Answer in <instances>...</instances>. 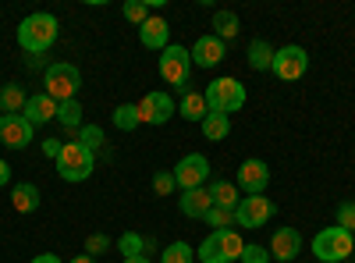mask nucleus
I'll return each instance as SVG.
<instances>
[{"label": "nucleus", "instance_id": "nucleus-9", "mask_svg": "<svg viewBox=\"0 0 355 263\" xmlns=\"http://www.w3.org/2000/svg\"><path fill=\"white\" fill-rule=\"evenodd\" d=\"M274 214H277L274 199H266V196H245V199H239V207H234V224H239V228H263Z\"/></svg>", "mask_w": 355, "mask_h": 263}, {"label": "nucleus", "instance_id": "nucleus-39", "mask_svg": "<svg viewBox=\"0 0 355 263\" xmlns=\"http://www.w3.org/2000/svg\"><path fill=\"white\" fill-rule=\"evenodd\" d=\"M33 263H61V256H53V253H40V256H33Z\"/></svg>", "mask_w": 355, "mask_h": 263}, {"label": "nucleus", "instance_id": "nucleus-11", "mask_svg": "<svg viewBox=\"0 0 355 263\" xmlns=\"http://www.w3.org/2000/svg\"><path fill=\"white\" fill-rule=\"evenodd\" d=\"M33 125H28L21 114H4L0 118V146H8V150H25L28 142H33Z\"/></svg>", "mask_w": 355, "mask_h": 263}, {"label": "nucleus", "instance_id": "nucleus-19", "mask_svg": "<svg viewBox=\"0 0 355 263\" xmlns=\"http://www.w3.org/2000/svg\"><path fill=\"white\" fill-rule=\"evenodd\" d=\"M178 114H182L185 121H199V125H202V118L210 114V107H206V96H202V93L185 90V93H182V103H178Z\"/></svg>", "mask_w": 355, "mask_h": 263}, {"label": "nucleus", "instance_id": "nucleus-34", "mask_svg": "<svg viewBox=\"0 0 355 263\" xmlns=\"http://www.w3.org/2000/svg\"><path fill=\"white\" fill-rule=\"evenodd\" d=\"M239 263H270V249H263V246H249L242 249V260Z\"/></svg>", "mask_w": 355, "mask_h": 263}, {"label": "nucleus", "instance_id": "nucleus-7", "mask_svg": "<svg viewBox=\"0 0 355 263\" xmlns=\"http://www.w3.org/2000/svg\"><path fill=\"white\" fill-rule=\"evenodd\" d=\"M160 78L174 90H189V78H192V53L182 46V43H171L167 50H160Z\"/></svg>", "mask_w": 355, "mask_h": 263}, {"label": "nucleus", "instance_id": "nucleus-29", "mask_svg": "<svg viewBox=\"0 0 355 263\" xmlns=\"http://www.w3.org/2000/svg\"><path fill=\"white\" fill-rule=\"evenodd\" d=\"M202 221L210 224L214 231H227V228H234V210H227V207H210V214H206Z\"/></svg>", "mask_w": 355, "mask_h": 263}, {"label": "nucleus", "instance_id": "nucleus-12", "mask_svg": "<svg viewBox=\"0 0 355 263\" xmlns=\"http://www.w3.org/2000/svg\"><path fill=\"white\" fill-rule=\"evenodd\" d=\"M139 118L142 125H167L174 118V100L167 93H146L139 100Z\"/></svg>", "mask_w": 355, "mask_h": 263}, {"label": "nucleus", "instance_id": "nucleus-8", "mask_svg": "<svg viewBox=\"0 0 355 263\" xmlns=\"http://www.w3.org/2000/svg\"><path fill=\"white\" fill-rule=\"evenodd\" d=\"M171 174H174V185L182 189V192H189V189H202L206 178H210V160H206L202 153H189V157L178 160V167H174Z\"/></svg>", "mask_w": 355, "mask_h": 263}, {"label": "nucleus", "instance_id": "nucleus-20", "mask_svg": "<svg viewBox=\"0 0 355 263\" xmlns=\"http://www.w3.org/2000/svg\"><path fill=\"white\" fill-rule=\"evenodd\" d=\"M11 203H15L18 214H36L40 210V189L33 182H18L11 189Z\"/></svg>", "mask_w": 355, "mask_h": 263}, {"label": "nucleus", "instance_id": "nucleus-2", "mask_svg": "<svg viewBox=\"0 0 355 263\" xmlns=\"http://www.w3.org/2000/svg\"><path fill=\"white\" fill-rule=\"evenodd\" d=\"M206 107H210V114H224V118H231L234 110H242L245 107V85L239 78H214L210 85H206Z\"/></svg>", "mask_w": 355, "mask_h": 263}, {"label": "nucleus", "instance_id": "nucleus-18", "mask_svg": "<svg viewBox=\"0 0 355 263\" xmlns=\"http://www.w3.org/2000/svg\"><path fill=\"white\" fill-rule=\"evenodd\" d=\"M178 207H182L185 217H206V214H210V207H214V199H210V192H206V189H189V192H182Z\"/></svg>", "mask_w": 355, "mask_h": 263}, {"label": "nucleus", "instance_id": "nucleus-30", "mask_svg": "<svg viewBox=\"0 0 355 263\" xmlns=\"http://www.w3.org/2000/svg\"><path fill=\"white\" fill-rule=\"evenodd\" d=\"M117 246H121V256H125V260H128V256H146V239L139 235V231H125Z\"/></svg>", "mask_w": 355, "mask_h": 263}, {"label": "nucleus", "instance_id": "nucleus-32", "mask_svg": "<svg viewBox=\"0 0 355 263\" xmlns=\"http://www.w3.org/2000/svg\"><path fill=\"white\" fill-rule=\"evenodd\" d=\"M125 18L132 25H142L146 18H150V4H146V0H128V4H125Z\"/></svg>", "mask_w": 355, "mask_h": 263}, {"label": "nucleus", "instance_id": "nucleus-6", "mask_svg": "<svg viewBox=\"0 0 355 263\" xmlns=\"http://www.w3.org/2000/svg\"><path fill=\"white\" fill-rule=\"evenodd\" d=\"M355 253V239H352V231H345V228H323V231H316V239H313V256L320 260V263H341V260H348Z\"/></svg>", "mask_w": 355, "mask_h": 263}, {"label": "nucleus", "instance_id": "nucleus-10", "mask_svg": "<svg viewBox=\"0 0 355 263\" xmlns=\"http://www.w3.org/2000/svg\"><path fill=\"white\" fill-rule=\"evenodd\" d=\"M281 82H295L309 71V53L302 46H281L274 53V68H270Z\"/></svg>", "mask_w": 355, "mask_h": 263}, {"label": "nucleus", "instance_id": "nucleus-17", "mask_svg": "<svg viewBox=\"0 0 355 263\" xmlns=\"http://www.w3.org/2000/svg\"><path fill=\"white\" fill-rule=\"evenodd\" d=\"M189 53H192V68H217V65L224 61V40H217V36H199Z\"/></svg>", "mask_w": 355, "mask_h": 263}, {"label": "nucleus", "instance_id": "nucleus-16", "mask_svg": "<svg viewBox=\"0 0 355 263\" xmlns=\"http://www.w3.org/2000/svg\"><path fill=\"white\" fill-rule=\"evenodd\" d=\"M299 253H302V235H299V231H295V228H277L274 239H270V260L291 263Z\"/></svg>", "mask_w": 355, "mask_h": 263}, {"label": "nucleus", "instance_id": "nucleus-24", "mask_svg": "<svg viewBox=\"0 0 355 263\" xmlns=\"http://www.w3.org/2000/svg\"><path fill=\"white\" fill-rule=\"evenodd\" d=\"M110 121H114V128H121V132H135V128L142 125V118H139V103H117Z\"/></svg>", "mask_w": 355, "mask_h": 263}, {"label": "nucleus", "instance_id": "nucleus-25", "mask_svg": "<svg viewBox=\"0 0 355 263\" xmlns=\"http://www.w3.org/2000/svg\"><path fill=\"white\" fill-rule=\"evenodd\" d=\"M214 28H217L214 36L227 43V40H234V36L242 33V22H239V15H234V11H217L214 15Z\"/></svg>", "mask_w": 355, "mask_h": 263}, {"label": "nucleus", "instance_id": "nucleus-14", "mask_svg": "<svg viewBox=\"0 0 355 263\" xmlns=\"http://www.w3.org/2000/svg\"><path fill=\"white\" fill-rule=\"evenodd\" d=\"M21 118L33 125V128H43L46 121H57V100L46 96V93H33L21 107Z\"/></svg>", "mask_w": 355, "mask_h": 263}, {"label": "nucleus", "instance_id": "nucleus-28", "mask_svg": "<svg viewBox=\"0 0 355 263\" xmlns=\"http://www.w3.org/2000/svg\"><path fill=\"white\" fill-rule=\"evenodd\" d=\"M192 260H196V253L189 242H171L160 256V263H192Z\"/></svg>", "mask_w": 355, "mask_h": 263}, {"label": "nucleus", "instance_id": "nucleus-4", "mask_svg": "<svg viewBox=\"0 0 355 263\" xmlns=\"http://www.w3.org/2000/svg\"><path fill=\"white\" fill-rule=\"evenodd\" d=\"M78 90H82V71L75 65H68V61L46 65V71H43V93L46 96H53L57 103H68L78 96Z\"/></svg>", "mask_w": 355, "mask_h": 263}, {"label": "nucleus", "instance_id": "nucleus-43", "mask_svg": "<svg viewBox=\"0 0 355 263\" xmlns=\"http://www.w3.org/2000/svg\"><path fill=\"white\" fill-rule=\"evenodd\" d=\"M352 256H355V253H352Z\"/></svg>", "mask_w": 355, "mask_h": 263}, {"label": "nucleus", "instance_id": "nucleus-38", "mask_svg": "<svg viewBox=\"0 0 355 263\" xmlns=\"http://www.w3.org/2000/svg\"><path fill=\"white\" fill-rule=\"evenodd\" d=\"M11 182V167H8V160H0V189H4Z\"/></svg>", "mask_w": 355, "mask_h": 263}, {"label": "nucleus", "instance_id": "nucleus-22", "mask_svg": "<svg viewBox=\"0 0 355 263\" xmlns=\"http://www.w3.org/2000/svg\"><path fill=\"white\" fill-rule=\"evenodd\" d=\"M210 199H214V207H227V210H234L239 207V185L234 182H224V178H217V182H210Z\"/></svg>", "mask_w": 355, "mask_h": 263}, {"label": "nucleus", "instance_id": "nucleus-35", "mask_svg": "<svg viewBox=\"0 0 355 263\" xmlns=\"http://www.w3.org/2000/svg\"><path fill=\"white\" fill-rule=\"evenodd\" d=\"M107 249H110V239H107V235H100V231L85 239V253H89V256H103Z\"/></svg>", "mask_w": 355, "mask_h": 263}, {"label": "nucleus", "instance_id": "nucleus-21", "mask_svg": "<svg viewBox=\"0 0 355 263\" xmlns=\"http://www.w3.org/2000/svg\"><path fill=\"white\" fill-rule=\"evenodd\" d=\"M274 46L270 43H266V40H252L249 43V68L252 71H270L274 68Z\"/></svg>", "mask_w": 355, "mask_h": 263}, {"label": "nucleus", "instance_id": "nucleus-15", "mask_svg": "<svg viewBox=\"0 0 355 263\" xmlns=\"http://www.w3.org/2000/svg\"><path fill=\"white\" fill-rule=\"evenodd\" d=\"M139 43L146 50H167L171 46V25L160 15H150V18L139 25Z\"/></svg>", "mask_w": 355, "mask_h": 263}, {"label": "nucleus", "instance_id": "nucleus-40", "mask_svg": "<svg viewBox=\"0 0 355 263\" xmlns=\"http://www.w3.org/2000/svg\"><path fill=\"white\" fill-rule=\"evenodd\" d=\"M71 263H96V256H89V253H82V256H75Z\"/></svg>", "mask_w": 355, "mask_h": 263}, {"label": "nucleus", "instance_id": "nucleus-1", "mask_svg": "<svg viewBox=\"0 0 355 263\" xmlns=\"http://www.w3.org/2000/svg\"><path fill=\"white\" fill-rule=\"evenodd\" d=\"M57 33H61V25H57V18L50 11H36L21 18L18 25V46L28 53V57H43L53 43H57Z\"/></svg>", "mask_w": 355, "mask_h": 263}, {"label": "nucleus", "instance_id": "nucleus-37", "mask_svg": "<svg viewBox=\"0 0 355 263\" xmlns=\"http://www.w3.org/2000/svg\"><path fill=\"white\" fill-rule=\"evenodd\" d=\"M61 146H64V142H61V139H46V142H43V153H46V157H53V160H57V153H61Z\"/></svg>", "mask_w": 355, "mask_h": 263}, {"label": "nucleus", "instance_id": "nucleus-3", "mask_svg": "<svg viewBox=\"0 0 355 263\" xmlns=\"http://www.w3.org/2000/svg\"><path fill=\"white\" fill-rule=\"evenodd\" d=\"M53 164H57V174H61L64 182L78 185V182H85V178H93L96 157H93V150H85L82 142H64Z\"/></svg>", "mask_w": 355, "mask_h": 263}, {"label": "nucleus", "instance_id": "nucleus-42", "mask_svg": "<svg viewBox=\"0 0 355 263\" xmlns=\"http://www.w3.org/2000/svg\"><path fill=\"white\" fill-rule=\"evenodd\" d=\"M0 118H4V107H0Z\"/></svg>", "mask_w": 355, "mask_h": 263}, {"label": "nucleus", "instance_id": "nucleus-5", "mask_svg": "<svg viewBox=\"0 0 355 263\" xmlns=\"http://www.w3.org/2000/svg\"><path fill=\"white\" fill-rule=\"evenodd\" d=\"M242 249H245L242 235L227 228V231H210L196 256L199 263H234V260H242Z\"/></svg>", "mask_w": 355, "mask_h": 263}, {"label": "nucleus", "instance_id": "nucleus-27", "mask_svg": "<svg viewBox=\"0 0 355 263\" xmlns=\"http://www.w3.org/2000/svg\"><path fill=\"white\" fill-rule=\"evenodd\" d=\"M57 125H64L68 132H78L82 128V103L78 100L57 103Z\"/></svg>", "mask_w": 355, "mask_h": 263}, {"label": "nucleus", "instance_id": "nucleus-33", "mask_svg": "<svg viewBox=\"0 0 355 263\" xmlns=\"http://www.w3.org/2000/svg\"><path fill=\"white\" fill-rule=\"evenodd\" d=\"M174 189H178V185H174V174H171V171H157V174H153V192H157V196H171Z\"/></svg>", "mask_w": 355, "mask_h": 263}, {"label": "nucleus", "instance_id": "nucleus-36", "mask_svg": "<svg viewBox=\"0 0 355 263\" xmlns=\"http://www.w3.org/2000/svg\"><path fill=\"white\" fill-rule=\"evenodd\" d=\"M338 228L355 231V203H341L338 207Z\"/></svg>", "mask_w": 355, "mask_h": 263}, {"label": "nucleus", "instance_id": "nucleus-41", "mask_svg": "<svg viewBox=\"0 0 355 263\" xmlns=\"http://www.w3.org/2000/svg\"><path fill=\"white\" fill-rule=\"evenodd\" d=\"M125 263H150V260H146V256H128Z\"/></svg>", "mask_w": 355, "mask_h": 263}, {"label": "nucleus", "instance_id": "nucleus-13", "mask_svg": "<svg viewBox=\"0 0 355 263\" xmlns=\"http://www.w3.org/2000/svg\"><path fill=\"white\" fill-rule=\"evenodd\" d=\"M266 185H270V167H266L263 160H245L239 167V189L245 196H266Z\"/></svg>", "mask_w": 355, "mask_h": 263}, {"label": "nucleus", "instance_id": "nucleus-23", "mask_svg": "<svg viewBox=\"0 0 355 263\" xmlns=\"http://www.w3.org/2000/svg\"><path fill=\"white\" fill-rule=\"evenodd\" d=\"M199 128H202L206 142H220V139L231 135V118H224V114H206Z\"/></svg>", "mask_w": 355, "mask_h": 263}, {"label": "nucleus", "instance_id": "nucleus-31", "mask_svg": "<svg viewBox=\"0 0 355 263\" xmlns=\"http://www.w3.org/2000/svg\"><path fill=\"white\" fill-rule=\"evenodd\" d=\"M75 142H82L85 150H100V146H103V128L100 125H82Z\"/></svg>", "mask_w": 355, "mask_h": 263}, {"label": "nucleus", "instance_id": "nucleus-26", "mask_svg": "<svg viewBox=\"0 0 355 263\" xmlns=\"http://www.w3.org/2000/svg\"><path fill=\"white\" fill-rule=\"evenodd\" d=\"M25 100H28V93L21 90L18 82H8L4 90H0V107H4V114H21Z\"/></svg>", "mask_w": 355, "mask_h": 263}]
</instances>
